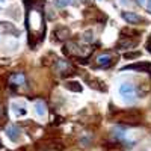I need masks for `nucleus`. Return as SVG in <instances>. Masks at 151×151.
Here are the masks:
<instances>
[{"instance_id": "nucleus-21", "label": "nucleus", "mask_w": 151, "mask_h": 151, "mask_svg": "<svg viewBox=\"0 0 151 151\" xmlns=\"http://www.w3.org/2000/svg\"><path fill=\"white\" fill-rule=\"evenodd\" d=\"M148 73H151V67H150V71H148Z\"/></svg>"}, {"instance_id": "nucleus-17", "label": "nucleus", "mask_w": 151, "mask_h": 151, "mask_svg": "<svg viewBox=\"0 0 151 151\" xmlns=\"http://www.w3.org/2000/svg\"><path fill=\"white\" fill-rule=\"evenodd\" d=\"M147 48H148V51L151 53V36H150V39H148V42H147Z\"/></svg>"}, {"instance_id": "nucleus-5", "label": "nucleus", "mask_w": 151, "mask_h": 151, "mask_svg": "<svg viewBox=\"0 0 151 151\" xmlns=\"http://www.w3.org/2000/svg\"><path fill=\"white\" fill-rule=\"evenodd\" d=\"M113 63V56L110 53H104V55H100L97 57V65L100 67H110Z\"/></svg>"}, {"instance_id": "nucleus-11", "label": "nucleus", "mask_w": 151, "mask_h": 151, "mask_svg": "<svg viewBox=\"0 0 151 151\" xmlns=\"http://www.w3.org/2000/svg\"><path fill=\"white\" fill-rule=\"evenodd\" d=\"M55 35L57 36L59 41H63V39H67V38L69 36V29L68 27H57L55 30Z\"/></svg>"}, {"instance_id": "nucleus-1", "label": "nucleus", "mask_w": 151, "mask_h": 151, "mask_svg": "<svg viewBox=\"0 0 151 151\" xmlns=\"http://www.w3.org/2000/svg\"><path fill=\"white\" fill-rule=\"evenodd\" d=\"M26 24H27L30 38L41 39L45 32V24H44V17H42V9L39 5H32L27 8L26 14Z\"/></svg>"}, {"instance_id": "nucleus-16", "label": "nucleus", "mask_w": 151, "mask_h": 151, "mask_svg": "<svg viewBox=\"0 0 151 151\" xmlns=\"http://www.w3.org/2000/svg\"><path fill=\"white\" fill-rule=\"evenodd\" d=\"M83 36H85V41H88V42L94 39V33H92V32H91V30L85 32V33H83Z\"/></svg>"}, {"instance_id": "nucleus-15", "label": "nucleus", "mask_w": 151, "mask_h": 151, "mask_svg": "<svg viewBox=\"0 0 151 151\" xmlns=\"http://www.w3.org/2000/svg\"><path fill=\"white\" fill-rule=\"evenodd\" d=\"M141 56V53L139 51H134V53H126V55H124V57L126 59H134V57H139Z\"/></svg>"}, {"instance_id": "nucleus-2", "label": "nucleus", "mask_w": 151, "mask_h": 151, "mask_svg": "<svg viewBox=\"0 0 151 151\" xmlns=\"http://www.w3.org/2000/svg\"><path fill=\"white\" fill-rule=\"evenodd\" d=\"M63 51H65V55L68 56H77V57H86L89 56L91 53V48L89 47H82L79 44V42H68L63 47Z\"/></svg>"}, {"instance_id": "nucleus-4", "label": "nucleus", "mask_w": 151, "mask_h": 151, "mask_svg": "<svg viewBox=\"0 0 151 151\" xmlns=\"http://www.w3.org/2000/svg\"><path fill=\"white\" fill-rule=\"evenodd\" d=\"M150 67H151V63H148V62H138V63H132V65L122 67L121 71H126V69H136V71L148 73V71H150Z\"/></svg>"}, {"instance_id": "nucleus-9", "label": "nucleus", "mask_w": 151, "mask_h": 151, "mask_svg": "<svg viewBox=\"0 0 151 151\" xmlns=\"http://www.w3.org/2000/svg\"><path fill=\"white\" fill-rule=\"evenodd\" d=\"M122 18L126 20L128 24H138V23H141V21H144L138 14H134V12H122Z\"/></svg>"}, {"instance_id": "nucleus-7", "label": "nucleus", "mask_w": 151, "mask_h": 151, "mask_svg": "<svg viewBox=\"0 0 151 151\" xmlns=\"http://www.w3.org/2000/svg\"><path fill=\"white\" fill-rule=\"evenodd\" d=\"M6 134H8V138L11 139V141L17 142L18 138H20V128L17 126H14V124H11V126L6 127Z\"/></svg>"}, {"instance_id": "nucleus-20", "label": "nucleus", "mask_w": 151, "mask_h": 151, "mask_svg": "<svg viewBox=\"0 0 151 151\" xmlns=\"http://www.w3.org/2000/svg\"><path fill=\"white\" fill-rule=\"evenodd\" d=\"M5 2H6V0H0V3H5Z\"/></svg>"}, {"instance_id": "nucleus-13", "label": "nucleus", "mask_w": 151, "mask_h": 151, "mask_svg": "<svg viewBox=\"0 0 151 151\" xmlns=\"http://www.w3.org/2000/svg\"><path fill=\"white\" fill-rule=\"evenodd\" d=\"M74 0H55V6L56 8H65L68 5H73Z\"/></svg>"}, {"instance_id": "nucleus-14", "label": "nucleus", "mask_w": 151, "mask_h": 151, "mask_svg": "<svg viewBox=\"0 0 151 151\" xmlns=\"http://www.w3.org/2000/svg\"><path fill=\"white\" fill-rule=\"evenodd\" d=\"M134 45H136V42H134V41H126V42H121L118 47H120V48H127V47H134Z\"/></svg>"}, {"instance_id": "nucleus-22", "label": "nucleus", "mask_w": 151, "mask_h": 151, "mask_svg": "<svg viewBox=\"0 0 151 151\" xmlns=\"http://www.w3.org/2000/svg\"><path fill=\"white\" fill-rule=\"evenodd\" d=\"M0 147H2V145H0Z\"/></svg>"}, {"instance_id": "nucleus-12", "label": "nucleus", "mask_w": 151, "mask_h": 151, "mask_svg": "<svg viewBox=\"0 0 151 151\" xmlns=\"http://www.w3.org/2000/svg\"><path fill=\"white\" fill-rule=\"evenodd\" d=\"M65 88L68 91H73V92H82V85L79 82H68L65 85Z\"/></svg>"}, {"instance_id": "nucleus-6", "label": "nucleus", "mask_w": 151, "mask_h": 151, "mask_svg": "<svg viewBox=\"0 0 151 151\" xmlns=\"http://www.w3.org/2000/svg\"><path fill=\"white\" fill-rule=\"evenodd\" d=\"M26 82V77L23 73H14L9 76V83L12 86H20V85H24Z\"/></svg>"}, {"instance_id": "nucleus-3", "label": "nucleus", "mask_w": 151, "mask_h": 151, "mask_svg": "<svg viewBox=\"0 0 151 151\" xmlns=\"http://www.w3.org/2000/svg\"><path fill=\"white\" fill-rule=\"evenodd\" d=\"M120 94L124 97V98H128V100H132L133 97H134V85L133 83H122L120 86Z\"/></svg>"}, {"instance_id": "nucleus-10", "label": "nucleus", "mask_w": 151, "mask_h": 151, "mask_svg": "<svg viewBox=\"0 0 151 151\" xmlns=\"http://www.w3.org/2000/svg\"><path fill=\"white\" fill-rule=\"evenodd\" d=\"M35 112L38 113V116H44L47 113V107H45V103L42 100H38L35 101Z\"/></svg>"}, {"instance_id": "nucleus-19", "label": "nucleus", "mask_w": 151, "mask_h": 151, "mask_svg": "<svg viewBox=\"0 0 151 151\" xmlns=\"http://www.w3.org/2000/svg\"><path fill=\"white\" fill-rule=\"evenodd\" d=\"M138 2H139V5H145V3H147V0H138Z\"/></svg>"}, {"instance_id": "nucleus-8", "label": "nucleus", "mask_w": 151, "mask_h": 151, "mask_svg": "<svg viewBox=\"0 0 151 151\" xmlns=\"http://www.w3.org/2000/svg\"><path fill=\"white\" fill-rule=\"evenodd\" d=\"M56 71H57V73H61V74H63V73L71 74L69 71H73V68H71V65H69V63H68L67 61L57 59V61H56Z\"/></svg>"}, {"instance_id": "nucleus-18", "label": "nucleus", "mask_w": 151, "mask_h": 151, "mask_svg": "<svg viewBox=\"0 0 151 151\" xmlns=\"http://www.w3.org/2000/svg\"><path fill=\"white\" fill-rule=\"evenodd\" d=\"M145 5H147V9L151 12V0H147V3H145Z\"/></svg>"}]
</instances>
